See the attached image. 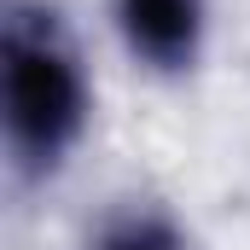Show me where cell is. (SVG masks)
<instances>
[{"label": "cell", "instance_id": "3957f363", "mask_svg": "<svg viewBox=\"0 0 250 250\" xmlns=\"http://www.w3.org/2000/svg\"><path fill=\"white\" fill-rule=\"evenodd\" d=\"M93 250H187V239L163 221V215H123L99 233Z\"/></svg>", "mask_w": 250, "mask_h": 250}, {"label": "cell", "instance_id": "7a4b0ae2", "mask_svg": "<svg viewBox=\"0 0 250 250\" xmlns=\"http://www.w3.org/2000/svg\"><path fill=\"white\" fill-rule=\"evenodd\" d=\"M123 12V35L140 59L163 64V70H181L198 53V23H204V6L198 0H117Z\"/></svg>", "mask_w": 250, "mask_h": 250}, {"label": "cell", "instance_id": "6da1fadb", "mask_svg": "<svg viewBox=\"0 0 250 250\" xmlns=\"http://www.w3.org/2000/svg\"><path fill=\"white\" fill-rule=\"evenodd\" d=\"M0 76H6V134L18 146V157L29 169L59 163V151L82 128V76L76 59L59 47L53 23H29L12 18L6 23V47H0Z\"/></svg>", "mask_w": 250, "mask_h": 250}]
</instances>
